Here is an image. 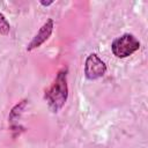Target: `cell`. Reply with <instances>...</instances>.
<instances>
[{"instance_id":"cell-2","label":"cell","mask_w":148,"mask_h":148,"mask_svg":"<svg viewBox=\"0 0 148 148\" xmlns=\"http://www.w3.org/2000/svg\"><path fill=\"white\" fill-rule=\"evenodd\" d=\"M140 40L132 34H124L117 37L111 44L112 54L118 59H124L140 49Z\"/></svg>"},{"instance_id":"cell-6","label":"cell","mask_w":148,"mask_h":148,"mask_svg":"<svg viewBox=\"0 0 148 148\" xmlns=\"http://www.w3.org/2000/svg\"><path fill=\"white\" fill-rule=\"evenodd\" d=\"M39 3H40L42 6H45V7H47V6L52 5V3H54V1H46V2H45V1H40Z\"/></svg>"},{"instance_id":"cell-1","label":"cell","mask_w":148,"mask_h":148,"mask_svg":"<svg viewBox=\"0 0 148 148\" xmlns=\"http://www.w3.org/2000/svg\"><path fill=\"white\" fill-rule=\"evenodd\" d=\"M68 98L67 68H61L53 80L52 84L45 90L44 99L47 102L50 110L54 113L59 112L66 104Z\"/></svg>"},{"instance_id":"cell-3","label":"cell","mask_w":148,"mask_h":148,"mask_svg":"<svg viewBox=\"0 0 148 148\" xmlns=\"http://www.w3.org/2000/svg\"><path fill=\"white\" fill-rule=\"evenodd\" d=\"M106 64L96 53H90L84 61V76L87 80L95 81L106 73Z\"/></svg>"},{"instance_id":"cell-4","label":"cell","mask_w":148,"mask_h":148,"mask_svg":"<svg viewBox=\"0 0 148 148\" xmlns=\"http://www.w3.org/2000/svg\"><path fill=\"white\" fill-rule=\"evenodd\" d=\"M53 28H54V21L53 18H47L46 22H44V24L39 28V30L37 31V34L32 37V39L28 43L27 45V51L30 52L35 49H38L39 46H42L52 35L53 32Z\"/></svg>"},{"instance_id":"cell-5","label":"cell","mask_w":148,"mask_h":148,"mask_svg":"<svg viewBox=\"0 0 148 148\" xmlns=\"http://www.w3.org/2000/svg\"><path fill=\"white\" fill-rule=\"evenodd\" d=\"M10 32V23L6 18V16L0 12V35L7 36Z\"/></svg>"}]
</instances>
